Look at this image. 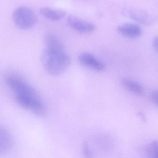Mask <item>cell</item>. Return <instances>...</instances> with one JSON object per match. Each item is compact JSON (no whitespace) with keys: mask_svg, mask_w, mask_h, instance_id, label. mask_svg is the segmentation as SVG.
Listing matches in <instances>:
<instances>
[{"mask_svg":"<svg viewBox=\"0 0 158 158\" xmlns=\"http://www.w3.org/2000/svg\"><path fill=\"white\" fill-rule=\"evenodd\" d=\"M5 81L14 92L15 102L19 106L39 117L47 116V109L40 96L24 79L18 75L9 74L6 76Z\"/></svg>","mask_w":158,"mask_h":158,"instance_id":"1","label":"cell"},{"mask_svg":"<svg viewBox=\"0 0 158 158\" xmlns=\"http://www.w3.org/2000/svg\"><path fill=\"white\" fill-rule=\"evenodd\" d=\"M82 154L85 158H94V152L93 149L87 142H84L82 147Z\"/></svg>","mask_w":158,"mask_h":158,"instance_id":"12","label":"cell"},{"mask_svg":"<svg viewBox=\"0 0 158 158\" xmlns=\"http://www.w3.org/2000/svg\"><path fill=\"white\" fill-rule=\"evenodd\" d=\"M130 15L134 20L143 25H150L153 22L150 16L143 11H133L130 13Z\"/></svg>","mask_w":158,"mask_h":158,"instance_id":"11","label":"cell"},{"mask_svg":"<svg viewBox=\"0 0 158 158\" xmlns=\"http://www.w3.org/2000/svg\"><path fill=\"white\" fill-rule=\"evenodd\" d=\"M151 98L153 102L158 106V91H154L152 93Z\"/></svg>","mask_w":158,"mask_h":158,"instance_id":"14","label":"cell"},{"mask_svg":"<svg viewBox=\"0 0 158 158\" xmlns=\"http://www.w3.org/2000/svg\"><path fill=\"white\" fill-rule=\"evenodd\" d=\"M153 46L155 51L158 53V36L154 38L153 41Z\"/></svg>","mask_w":158,"mask_h":158,"instance_id":"15","label":"cell"},{"mask_svg":"<svg viewBox=\"0 0 158 158\" xmlns=\"http://www.w3.org/2000/svg\"><path fill=\"white\" fill-rule=\"evenodd\" d=\"M119 33L130 39H136L141 36L142 29L139 25L134 23H124L119 26L118 28Z\"/></svg>","mask_w":158,"mask_h":158,"instance_id":"7","label":"cell"},{"mask_svg":"<svg viewBox=\"0 0 158 158\" xmlns=\"http://www.w3.org/2000/svg\"><path fill=\"white\" fill-rule=\"evenodd\" d=\"M44 43L42 59L44 68L52 76L62 75L70 66V56L64 51L61 42L53 34L45 36Z\"/></svg>","mask_w":158,"mask_h":158,"instance_id":"2","label":"cell"},{"mask_svg":"<svg viewBox=\"0 0 158 158\" xmlns=\"http://www.w3.org/2000/svg\"><path fill=\"white\" fill-rule=\"evenodd\" d=\"M121 84L126 90L138 96L144 94V90L143 85L136 81L130 79H123Z\"/></svg>","mask_w":158,"mask_h":158,"instance_id":"10","label":"cell"},{"mask_svg":"<svg viewBox=\"0 0 158 158\" xmlns=\"http://www.w3.org/2000/svg\"><path fill=\"white\" fill-rule=\"evenodd\" d=\"M67 22L72 28L81 33H90L95 29V26L93 23L75 16L69 15L68 17Z\"/></svg>","mask_w":158,"mask_h":158,"instance_id":"4","label":"cell"},{"mask_svg":"<svg viewBox=\"0 0 158 158\" xmlns=\"http://www.w3.org/2000/svg\"><path fill=\"white\" fill-rule=\"evenodd\" d=\"M40 12L42 15L52 21H59L66 15V12L64 10L47 7H42Z\"/></svg>","mask_w":158,"mask_h":158,"instance_id":"9","label":"cell"},{"mask_svg":"<svg viewBox=\"0 0 158 158\" xmlns=\"http://www.w3.org/2000/svg\"><path fill=\"white\" fill-rule=\"evenodd\" d=\"M13 19L16 26L21 29L31 28L37 22V17L34 12L26 6L16 8L13 13Z\"/></svg>","mask_w":158,"mask_h":158,"instance_id":"3","label":"cell"},{"mask_svg":"<svg viewBox=\"0 0 158 158\" xmlns=\"http://www.w3.org/2000/svg\"><path fill=\"white\" fill-rule=\"evenodd\" d=\"M139 116H140V117H141V118H142V119H145V118L143 114V113H141V112H139Z\"/></svg>","mask_w":158,"mask_h":158,"instance_id":"16","label":"cell"},{"mask_svg":"<svg viewBox=\"0 0 158 158\" xmlns=\"http://www.w3.org/2000/svg\"><path fill=\"white\" fill-rule=\"evenodd\" d=\"M96 147L100 152L107 153L110 152L113 147V143L110 137L105 135H100L94 138Z\"/></svg>","mask_w":158,"mask_h":158,"instance_id":"8","label":"cell"},{"mask_svg":"<svg viewBox=\"0 0 158 158\" xmlns=\"http://www.w3.org/2000/svg\"><path fill=\"white\" fill-rule=\"evenodd\" d=\"M146 151L148 158H158V153L155 150L152 143L148 146Z\"/></svg>","mask_w":158,"mask_h":158,"instance_id":"13","label":"cell"},{"mask_svg":"<svg viewBox=\"0 0 158 158\" xmlns=\"http://www.w3.org/2000/svg\"><path fill=\"white\" fill-rule=\"evenodd\" d=\"M14 144V138L11 133L6 128L0 125V155L9 152Z\"/></svg>","mask_w":158,"mask_h":158,"instance_id":"6","label":"cell"},{"mask_svg":"<svg viewBox=\"0 0 158 158\" xmlns=\"http://www.w3.org/2000/svg\"><path fill=\"white\" fill-rule=\"evenodd\" d=\"M78 59L81 64L95 71H102L106 68V66L103 62L89 53L81 54Z\"/></svg>","mask_w":158,"mask_h":158,"instance_id":"5","label":"cell"}]
</instances>
